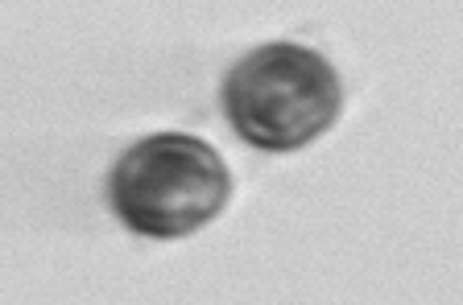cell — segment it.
<instances>
[{
    "label": "cell",
    "instance_id": "cell-1",
    "mask_svg": "<svg viewBox=\"0 0 463 305\" xmlns=\"http://www.w3.org/2000/svg\"><path fill=\"white\" fill-rule=\"evenodd\" d=\"M232 202V170L194 133H149L116 157L108 207L133 236L183 239L203 231Z\"/></svg>",
    "mask_w": 463,
    "mask_h": 305
},
{
    "label": "cell",
    "instance_id": "cell-2",
    "mask_svg": "<svg viewBox=\"0 0 463 305\" xmlns=\"http://www.w3.org/2000/svg\"><path fill=\"white\" fill-rule=\"evenodd\" d=\"M344 107L339 70L298 42L257 46L223 75V116L260 152H298L327 133Z\"/></svg>",
    "mask_w": 463,
    "mask_h": 305
}]
</instances>
